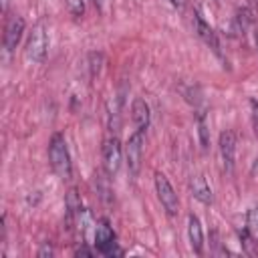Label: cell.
<instances>
[{
    "mask_svg": "<svg viewBox=\"0 0 258 258\" xmlns=\"http://www.w3.org/2000/svg\"><path fill=\"white\" fill-rule=\"evenodd\" d=\"M48 163L60 179H71V175H73L71 153H69L64 137L60 133H54L48 141Z\"/></svg>",
    "mask_w": 258,
    "mask_h": 258,
    "instance_id": "obj_1",
    "label": "cell"
},
{
    "mask_svg": "<svg viewBox=\"0 0 258 258\" xmlns=\"http://www.w3.org/2000/svg\"><path fill=\"white\" fill-rule=\"evenodd\" d=\"M46 50H48V30H46L44 22H38V24H34L32 32L28 34L24 54L32 62H42L46 56Z\"/></svg>",
    "mask_w": 258,
    "mask_h": 258,
    "instance_id": "obj_2",
    "label": "cell"
},
{
    "mask_svg": "<svg viewBox=\"0 0 258 258\" xmlns=\"http://www.w3.org/2000/svg\"><path fill=\"white\" fill-rule=\"evenodd\" d=\"M153 181H155L157 200L161 202L163 210L167 212V216H175L177 210H179V200H177V194H175L173 185L169 183V179H167L161 171H155V173H153Z\"/></svg>",
    "mask_w": 258,
    "mask_h": 258,
    "instance_id": "obj_3",
    "label": "cell"
},
{
    "mask_svg": "<svg viewBox=\"0 0 258 258\" xmlns=\"http://www.w3.org/2000/svg\"><path fill=\"white\" fill-rule=\"evenodd\" d=\"M101 153H103V169L107 175H115L121 167V159H123V149H121V143L117 139V135H111L103 141V147H101Z\"/></svg>",
    "mask_w": 258,
    "mask_h": 258,
    "instance_id": "obj_4",
    "label": "cell"
},
{
    "mask_svg": "<svg viewBox=\"0 0 258 258\" xmlns=\"http://www.w3.org/2000/svg\"><path fill=\"white\" fill-rule=\"evenodd\" d=\"M143 133L145 131L135 129V133L129 135V139L125 143V163H127V167H129V171L133 175H137L139 169H141V159H143Z\"/></svg>",
    "mask_w": 258,
    "mask_h": 258,
    "instance_id": "obj_5",
    "label": "cell"
},
{
    "mask_svg": "<svg viewBox=\"0 0 258 258\" xmlns=\"http://www.w3.org/2000/svg\"><path fill=\"white\" fill-rule=\"evenodd\" d=\"M95 246L105 256L121 254V250L117 248V242H115V232H113V228L109 226L107 220H101L95 226Z\"/></svg>",
    "mask_w": 258,
    "mask_h": 258,
    "instance_id": "obj_6",
    "label": "cell"
},
{
    "mask_svg": "<svg viewBox=\"0 0 258 258\" xmlns=\"http://www.w3.org/2000/svg\"><path fill=\"white\" fill-rule=\"evenodd\" d=\"M218 149H220V159H222L224 171L232 173L234 171V159H236V133L232 129H226L220 133Z\"/></svg>",
    "mask_w": 258,
    "mask_h": 258,
    "instance_id": "obj_7",
    "label": "cell"
},
{
    "mask_svg": "<svg viewBox=\"0 0 258 258\" xmlns=\"http://www.w3.org/2000/svg\"><path fill=\"white\" fill-rule=\"evenodd\" d=\"M22 32H24V18L20 14H12L8 16L6 24H4V48L8 52H12L16 48V44L20 42L22 38Z\"/></svg>",
    "mask_w": 258,
    "mask_h": 258,
    "instance_id": "obj_8",
    "label": "cell"
},
{
    "mask_svg": "<svg viewBox=\"0 0 258 258\" xmlns=\"http://www.w3.org/2000/svg\"><path fill=\"white\" fill-rule=\"evenodd\" d=\"M194 22H196V32H198V36H200L216 54H220V42H218V36H216V32H214V28L204 20V16H202L200 12L194 14Z\"/></svg>",
    "mask_w": 258,
    "mask_h": 258,
    "instance_id": "obj_9",
    "label": "cell"
},
{
    "mask_svg": "<svg viewBox=\"0 0 258 258\" xmlns=\"http://www.w3.org/2000/svg\"><path fill=\"white\" fill-rule=\"evenodd\" d=\"M189 191H191V196H194L198 202H202V204H206V206L214 204L212 187L208 185V181H206L204 175H191V179H189Z\"/></svg>",
    "mask_w": 258,
    "mask_h": 258,
    "instance_id": "obj_10",
    "label": "cell"
},
{
    "mask_svg": "<svg viewBox=\"0 0 258 258\" xmlns=\"http://www.w3.org/2000/svg\"><path fill=\"white\" fill-rule=\"evenodd\" d=\"M187 238H189V246L196 254L204 252V230L200 224V218L189 214L187 216Z\"/></svg>",
    "mask_w": 258,
    "mask_h": 258,
    "instance_id": "obj_11",
    "label": "cell"
},
{
    "mask_svg": "<svg viewBox=\"0 0 258 258\" xmlns=\"http://www.w3.org/2000/svg\"><path fill=\"white\" fill-rule=\"evenodd\" d=\"M131 119L135 123V129L139 131H145L149 127V105L141 97L133 99L131 103Z\"/></svg>",
    "mask_w": 258,
    "mask_h": 258,
    "instance_id": "obj_12",
    "label": "cell"
},
{
    "mask_svg": "<svg viewBox=\"0 0 258 258\" xmlns=\"http://www.w3.org/2000/svg\"><path fill=\"white\" fill-rule=\"evenodd\" d=\"M121 109H123V93H117V95H113V99L109 101V107H107L111 133L113 131H119V125H121Z\"/></svg>",
    "mask_w": 258,
    "mask_h": 258,
    "instance_id": "obj_13",
    "label": "cell"
},
{
    "mask_svg": "<svg viewBox=\"0 0 258 258\" xmlns=\"http://www.w3.org/2000/svg\"><path fill=\"white\" fill-rule=\"evenodd\" d=\"M95 185H97V194H99L105 202H111V187H109V179H107V175H103L101 171L95 173Z\"/></svg>",
    "mask_w": 258,
    "mask_h": 258,
    "instance_id": "obj_14",
    "label": "cell"
},
{
    "mask_svg": "<svg viewBox=\"0 0 258 258\" xmlns=\"http://www.w3.org/2000/svg\"><path fill=\"white\" fill-rule=\"evenodd\" d=\"M246 232L250 234V238L258 240V206H254L246 216Z\"/></svg>",
    "mask_w": 258,
    "mask_h": 258,
    "instance_id": "obj_15",
    "label": "cell"
},
{
    "mask_svg": "<svg viewBox=\"0 0 258 258\" xmlns=\"http://www.w3.org/2000/svg\"><path fill=\"white\" fill-rule=\"evenodd\" d=\"M234 22H236L238 32H244V30L248 28V24L252 22V12H250L248 8H240V10L236 12V16H234Z\"/></svg>",
    "mask_w": 258,
    "mask_h": 258,
    "instance_id": "obj_16",
    "label": "cell"
},
{
    "mask_svg": "<svg viewBox=\"0 0 258 258\" xmlns=\"http://www.w3.org/2000/svg\"><path fill=\"white\" fill-rule=\"evenodd\" d=\"M198 133H200V141H202V149L206 151L208 145H210V137H208V125H206V119H204V113L198 115Z\"/></svg>",
    "mask_w": 258,
    "mask_h": 258,
    "instance_id": "obj_17",
    "label": "cell"
},
{
    "mask_svg": "<svg viewBox=\"0 0 258 258\" xmlns=\"http://www.w3.org/2000/svg\"><path fill=\"white\" fill-rule=\"evenodd\" d=\"M67 8H69V12H71L75 18H79V16H83V12H85V2H83V0H67Z\"/></svg>",
    "mask_w": 258,
    "mask_h": 258,
    "instance_id": "obj_18",
    "label": "cell"
},
{
    "mask_svg": "<svg viewBox=\"0 0 258 258\" xmlns=\"http://www.w3.org/2000/svg\"><path fill=\"white\" fill-rule=\"evenodd\" d=\"M89 58H91V64H89V69H91V79H95V77L99 75V71H101V62H103V56H101V58L95 62V52H93Z\"/></svg>",
    "mask_w": 258,
    "mask_h": 258,
    "instance_id": "obj_19",
    "label": "cell"
},
{
    "mask_svg": "<svg viewBox=\"0 0 258 258\" xmlns=\"http://www.w3.org/2000/svg\"><path fill=\"white\" fill-rule=\"evenodd\" d=\"M52 254H54V250H52V246H50L48 242H44L42 248L38 250V256H40V258H44V256H52Z\"/></svg>",
    "mask_w": 258,
    "mask_h": 258,
    "instance_id": "obj_20",
    "label": "cell"
},
{
    "mask_svg": "<svg viewBox=\"0 0 258 258\" xmlns=\"http://www.w3.org/2000/svg\"><path fill=\"white\" fill-rule=\"evenodd\" d=\"M252 117H254V129H256V135H258V101L252 103Z\"/></svg>",
    "mask_w": 258,
    "mask_h": 258,
    "instance_id": "obj_21",
    "label": "cell"
},
{
    "mask_svg": "<svg viewBox=\"0 0 258 258\" xmlns=\"http://www.w3.org/2000/svg\"><path fill=\"white\" fill-rule=\"evenodd\" d=\"M75 254H77V256H93V250H89V248L83 246V248H79Z\"/></svg>",
    "mask_w": 258,
    "mask_h": 258,
    "instance_id": "obj_22",
    "label": "cell"
},
{
    "mask_svg": "<svg viewBox=\"0 0 258 258\" xmlns=\"http://www.w3.org/2000/svg\"><path fill=\"white\" fill-rule=\"evenodd\" d=\"M167 2H169V4L173 6V8H183L187 0H167Z\"/></svg>",
    "mask_w": 258,
    "mask_h": 258,
    "instance_id": "obj_23",
    "label": "cell"
},
{
    "mask_svg": "<svg viewBox=\"0 0 258 258\" xmlns=\"http://www.w3.org/2000/svg\"><path fill=\"white\" fill-rule=\"evenodd\" d=\"M254 42H256V48H258V22L254 26Z\"/></svg>",
    "mask_w": 258,
    "mask_h": 258,
    "instance_id": "obj_24",
    "label": "cell"
},
{
    "mask_svg": "<svg viewBox=\"0 0 258 258\" xmlns=\"http://www.w3.org/2000/svg\"><path fill=\"white\" fill-rule=\"evenodd\" d=\"M250 2H252V4H258V0H250Z\"/></svg>",
    "mask_w": 258,
    "mask_h": 258,
    "instance_id": "obj_25",
    "label": "cell"
}]
</instances>
